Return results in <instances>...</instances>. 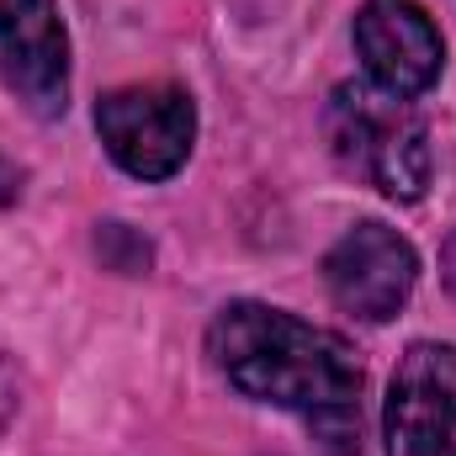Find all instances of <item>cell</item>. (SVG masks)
<instances>
[{"label": "cell", "mask_w": 456, "mask_h": 456, "mask_svg": "<svg viewBox=\"0 0 456 456\" xmlns=\"http://www.w3.org/2000/svg\"><path fill=\"white\" fill-rule=\"evenodd\" d=\"M208 350L244 398L297 414L330 456H361V366L340 335L271 303H228Z\"/></svg>", "instance_id": "6da1fadb"}, {"label": "cell", "mask_w": 456, "mask_h": 456, "mask_svg": "<svg viewBox=\"0 0 456 456\" xmlns=\"http://www.w3.org/2000/svg\"><path fill=\"white\" fill-rule=\"evenodd\" d=\"M324 138L350 175L393 202H414L430 186V127L409 96L382 86H340L324 107Z\"/></svg>", "instance_id": "7a4b0ae2"}, {"label": "cell", "mask_w": 456, "mask_h": 456, "mask_svg": "<svg viewBox=\"0 0 456 456\" xmlns=\"http://www.w3.org/2000/svg\"><path fill=\"white\" fill-rule=\"evenodd\" d=\"M96 133L133 181H170L191 159L197 107L181 86H122L96 102Z\"/></svg>", "instance_id": "3957f363"}, {"label": "cell", "mask_w": 456, "mask_h": 456, "mask_svg": "<svg viewBox=\"0 0 456 456\" xmlns=\"http://www.w3.org/2000/svg\"><path fill=\"white\" fill-rule=\"evenodd\" d=\"M387 456H456V350L419 340L398 355L382 403Z\"/></svg>", "instance_id": "277c9868"}, {"label": "cell", "mask_w": 456, "mask_h": 456, "mask_svg": "<svg viewBox=\"0 0 456 456\" xmlns=\"http://www.w3.org/2000/svg\"><path fill=\"white\" fill-rule=\"evenodd\" d=\"M324 281L330 297L361 324H387L414 281H419V255L414 244L387 224H355L340 244L324 255Z\"/></svg>", "instance_id": "5b68a950"}, {"label": "cell", "mask_w": 456, "mask_h": 456, "mask_svg": "<svg viewBox=\"0 0 456 456\" xmlns=\"http://www.w3.org/2000/svg\"><path fill=\"white\" fill-rule=\"evenodd\" d=\"M355 53L366 80L393 96H425L446 69V43L419 0H366L355 11Z\"/></svg>", "instance_id": "8992f818"}, {"label": "cell", "mask_w": 456, "mask_h": 456, "mask_svg": "<svg viewBox=\"0 0 456 456\" xmlns=\"http://www.w3.org/2000/svg\"><path fill=\"white\" fill-rule=\"evenodd\" d=\"M0 80L37 117H59L69 102V37L59 0H0Z\"/></svg>", "instance_id": "52a82bcc"}, {"label": "cell", "mask_w": 456, "mask_h": 456, "mask_svg": "<svg viewBox=\"0 0 456 456\" xmlns=\"http://www.w3.org/2000/svg\"><path fill=\"white\" fill-rule=\"evenodd\" d=\"M11 414H16V366H11V355L0 350V430L11 425Z\"/></svg>", "instance_id": "ba28073f"}]
</instances>
